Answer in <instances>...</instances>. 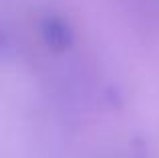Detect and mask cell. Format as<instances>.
Wrapping results in <instances>:
<instances>
[{
	"instance_id": "cell-1",
	"label": "cell",
	"mask_w": 159,
	"mask_h": 158,
	"mask_svg": "<svg viewBox=\"0 0 159 158\" xmlns=\"http://www.w3.org/2000/svg\"><path fill=\"white\" fill-rule=\"evenodd\" d=\"M39 32L43 43L52 51H66L75 43V31L62 16L47 14L39 24Z\"/></svg>"
}]
</instances>
